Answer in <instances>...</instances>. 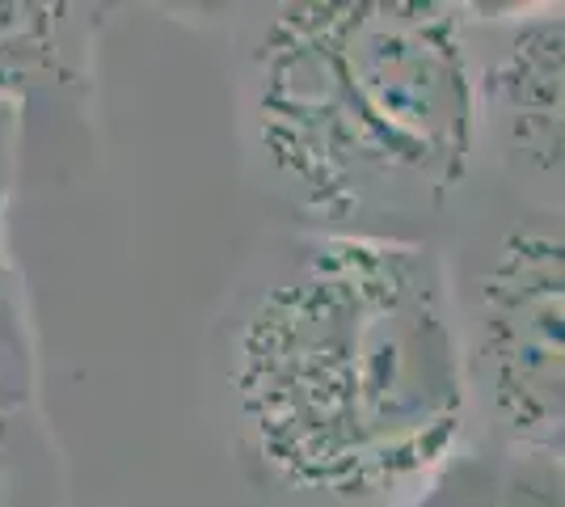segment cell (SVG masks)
I'll return each instance as SVG.
<instances>
[{
	"label": "cell",
	"instance_id": "7a4b0ae2",
	"mask_svg": "<svg viewBox=\"0 0 565 507\" xmlns=\"http://www.w3.org/2000/svg\"><path fill=\"white\" fill-rule=\"evenodd\" d=\"M258 161L326 220L423 216L465 182L477 73L465 13L435 0L279 4L249 47Z\"/></svg>",
	"mask_w": 565,
	"mask_h": 507
},
{
	"label": "cell",
	"instance_id": "52a82bcc",
	"mask_svg": "<svg viewBox=\"0 0 565 507\" xmlns=\"http://www.w3.org/2000/svg\"><path fill=\"white\" fill-rule=\"evenodd\" d=\"M34 389H39V368H34V335L25 314L22 275L9 263L0 242V411L30 414Z\"/></svg>",
	"mask_w": 565,
	"mask_h": 507
},
{
	"label": "cell",
	"instance_id": "9c48e42d",
	"mask_svg": "<svg viewBox=\"0 0 565 507\" xmlns=\"http://www.w3.org/2000/svg\"><path fill=\"white\" fill-rule=\"evenodd\" d=\"M18 145H22V106L0 102V229H4V212H9L13 182H18Z\"/></svg>",
	"mask_w": 565,
	"mask_h": 507
},
{
	"label": "cell",
	"instance_id": "8992f818",
	"mask_svg": "<svg viewBox=\"0 0 565 507\" xmlns=\"http://www.w3.org/2000/svg\"><path fill=\"white\" fill-rule=\"evenodd\" d=\"M94 51V13L81 4L0 0V102L76 85Z\"/></svg>",
	"mask_w": 565,
	"mask_h": 507
},
{
	"label": "cell",
	"instance_id": "5b68a950",
	"mask_svg": "<svg viewBox=\"0 0 565 507\" xmlns=\"http://www.w3.org/2000/svg\"><path fill=\"white\" fill-rule=\"evenodd\" d=\"M426 486L401 507H565L562 448L498 440L490 448H451Z\"/></svg>",
	"mask_w": 565,
	"mask_h": 507
},
{
	"label": "cell",
	"instance_id": "ba28073f",
	"mask_svg": "<svg viewBox=\"0 0 565 507\" xmlns=\"http://www.w3.org/2000/svg\"><path fill=\"white\" fill-rule=\"evenodd\" d=\"M25 414L0 411V507H18L25 483Z\"/></svg>",
	"mask_w": 565,
	"mask_h": 507
},
{
	"label": "cell",
	"instance_id": "3957f363",
	"mask_svg": "<svg viewBox=\"0 0 565 507\" xmlns=\"http://www.w3.org/2000/svg\"><path fill=\"white\" fill-rule=\"evenodd\" d=\"M565 254L557 233H511L472 284V360L507 444L562 448Z\"/></svg>",
	"mask_w": 565,
	"mask_h": 507
},
{
	"label": "cell",
	"instance_id": "277c9868",
	"mask_svg": "<svg viewBox=\"0 0 565 507\" xmlns=\"http://www.w3.org/2000/svg\"><path fill=\"white\" fill-rule=\"evenodd\" d=\"M562 73L565 18L557 4L507 25L494 60L477 76V115L486 110L507 152L541 173H562Z\"/></svg>",
	"mask_w": 565,
	"mask_h": 507
},
{
	"label": "cell",
	"instance_id": "6da1fadb",
	"mask_svg": "<svg viewBox=\"0 0 565 507\" xmlns=\"http://www.w3.org/2000/svg\"><path fill=\"white\" fill-rule=\"evenodd\" d=\"M228 381L279 483L372 499L423 478L469 411L444 263L388 233L296 242L236 326Z\"/></svg>",
	"mask_w": 565,
	"mask_h": 507
}]
</instances>
